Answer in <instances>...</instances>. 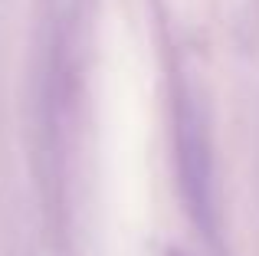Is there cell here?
<instances>
[{"instance_id":"7a4b0ae2","label":"cell","mask_w":259,"mask_h":256,"mask_svg":"<svg viewBox=\"0 0 259 256\" xmlns=\"http://www.w3.org/2000/svg\"><path fill=\"white\" fill-rule=\"evenodd\" d=\"M167 256H184V253H177V250H171V253H167Z\"/></svg>"},{"instance_id":"6da1fadb","label":"cell","mask_w":259,"mask_h":256,"mask_svg":"<svg viewBox=\"0 0 259 256\" xmlns=\"http://www.w3.org/2000/svg\"><path fill=\"white\" fill-rule=\"evenodd\" d=\"M177 167H181V187L190 204V214L210 227V210H213L210 178H213V171H210L203 118L194 109V102H181V109H177Z\"/></svg>"}]
</instances>
